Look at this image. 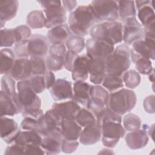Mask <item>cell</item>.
Returning <instances> with one entry per match:
<instances>
[{
	"mask_svg": "<svg viewBox=\"0 0 155 155\" xmlns=\"http://www.w3.org/2000/svg\"><path fill=\"white\" fill-rule=\"evenodd\" d=\"M62 120L57 112L51 108L44 113L42 119L39 122L38 133L42 137L51 134H61V126Z\"/></svg>",
	"mask_w": 155,
	"mask_h": 155,
	"instance_id": "9c48e42d",
	"label": "cell"
},
{
	"mask_svg": "<svg viewBox=\"0 0 155 155\" xmlns=\"http://www.w3.org/2000/svg\"><path fill=\"white\" fill-rule=\"evenodd\" d=\"M16 44L14 28H1L0 33V46L1 48H10Z\"/></svg>",
	"mask_w": 155,
	"mask_h": 155,
	"instance_id": "60d3db41",
	"label": "cell"
},
{
	"mask_svg": "<svg viewBox=\"0 0 155 155\" xmlns=\"http://www.w3.org/2000/svg\"><path fill=\"white\" fill-rule=\"evenodd\" d=\"M61 134H51L42 137L41 146L45 154H57L61 151Z\"/></svg>",
	"mask_w": 155,
	"mask_h": 155,
	"instance_id": "f546056e",
	"label": "cell"
},
{
	"mask_svg": "<svg viewBox=\"0 0 155 155\" xmlns=\"http://www.w3.org/2000/svg\"><path fill=\"white\" fill-rule=\"evenodd\" d=\"M154 124H153L150 127H148V130H147L148 135H150L151 137L153 140H154V137H154Z\"/></svg>",
	"mask_w": 155,
	"mask_h": 155,
	"instance_id": "91938a15",
	"label": "cell"
},
{
	"mask_svg": "<svg viewBox=\"0 0 155 155\" xmlns=\"http://www.w3.org/2000/svg\"><path fill=\"white\" fill-rule=\"evenodd\" d=\"M32 66V76L44 75L47 70L44 58H30Z\"/></svg>",
	"mask_w": 155,
	"mask_h": 155,
	"instance_id": "7bdbcfd3",
	"label": "cell"
},
{
	"mask_svg": "<svg viewBox=\"0 0 155 155\" xmlns=\"http://www.w3.org/2000/svg\"><path fill=\"white\" fill-rule=\"evenodd\" d=\"M49 47L47 37L41 35H32L27 41V51L30 58H45Z\"/></svg>",
	"mask_w": 155,
	"mask_h": 155,
	"instance_id": "9a60e30c",
	"label": "cell"
},
{
	"mask_svg": "<svg viewBox=\"0 0 155 155\" xmlns=\"http://www.w3.org/2000/svg\"><path fill=\"white\" fill-rule=\"evenodd\" d=\"M124 85L127 88L134 89L140 82L141 78L139 73L134 70H128L122 75Z\"/></svg>",
	"mask_w": 155,
	"mask_h": 155,
	"instance_id": "74e56055",
	"label": "cell"
},
{
	"mask_svg": "<svg viewBox=\"0 0 155 155\" xmlns=\"http://www.w3.org/2000/svg\"><path fill=\"white\" fill-rule=\"evenodd\" d=\"M85 48L87 54L90 59L105 61L114 51V46L105 41L90 38L85 41Z\"/></svg>",
	"mask_w": 155,
	"mask_h": 155,
	"instance_id": "7c38bea8",
	"label": "cell"
},
{
	"mask_svg": "<svg viewBox=\"0 0 155 155\" xmlns=\"http://www.w3.org/2000/svg\"><path fill=\"white\" fill-rule=\"evenodd\" d=\"M78 140H68L62 139L61 142V151L65 153H71L74 152L79 147Z\"/></svg>",
	"mask_w": 155,
	"mask_h": 155,
	"instance_id": "f907efd6",
	"label": "cell"
},
{
	"mask_svg": "<svg viewBox=\"0 0 155 155\" xmlns=\"http://www.w3.org/2000/svg\"><path fill=\"white\" fill-rule=\"evenodd\" d=\"M131 64V48L124 43L114 48L113 53L105 60L107 73L122 76Z\"/></svg>",
	"mask_w": 155,
	"mask_h": 155,
	"instance_id": "3957f363",
	"label": "cell"
},
{
	"mask_svg": "<svg viewBox=\"0 0 155 155\" xmlns=\"http://www.w3.org/2000/svg\"><path fill=\"white\" fill-rule=\"evenodd\" d=\"M50 94L54 101L71 100L73 97L72 83L65 79H58L50 89Z\"/></svg>",
	"mask_w": 155,
	"mask_h": 155,
	"instance_id": "e0dca14e",
	"label": "cell"
},
{
	"mask_svg": "<svg viewBox=\"0 0 155 155\" xmlns=\"http://www.w3.org/2000/svg\"><path fill=\"white\" fill-rule=\"evenodd\" d=\"M19 1L17 0L0 1V24L1 28L5 25V22L14 18L18 12Z\"/></svg>",
	"mask_w": 155,
	"mask_h": 155,
	"instance_id": "4316f807",
	"label": "cell"
},
{
	"mask_svg": "<svg viewBox=\"0 0 155 155\" xmlns=\"http://www.w3.org/2000/svg\"><path fill=\"white\" fill-rule=\"evenodd\" d=\"M75 120L82 128L94 124L96 122L94 113L88 108H81L78 113Z\"/></svg>",
	"mask_w": 155,
	"mask_h": 155,
	"instance_id": "d590c367",
	"label": "cell"
},
{
	"mask_svg": "<svg viewBox=\"0 0 155 155\" xmlns=\"http://www.w3.org/2000/svg\"><path fill=\"white\" fill-rule=\"evenodd\" d=\"M96 122L101 125L104 121L114 120L122 122L121 116L112 111L108 107H106L95 115Z\"/></svg>",
	"mask_w": 155,
	"mask_h": 155,
	"instance_id": "b9f144b4",
	"label": "cell"
},
{
	"mask_svg": "<svg viewBox=\"0 0 155 155\" xmlns=\"http://www.w3.org/2000/svg\"><path fill=\"white\" fill-rule=\"evenodd\" d=\"M118 5L119 18L122 21L130 17H136V8L133 1H119Z\"/></svg>",
	"mask_w": 155,
	"mask_h": 155,
	"instance_id": "d6a6232c",
	"label": "cell"
},
{
	"mask_svg": "<svg viewBox=\"0 0 155 155\" xmlns=\"http://www.w3.org/2000/svg\"><path fill=\"white\" fill-rule=\"evenodd\" d=\"M25 154H45L41 145H28L25 147Z\"/></svg>",
	"mask_w": 155,
	"mask_h": 155,
	"instance_id": "11a10c76",
	"label": "cell"
},
{
	"mask_svg": "<svg viewBox=\"0 0 155 155\" xmlns=\"http://www.w3.org/2000/svg\"><path fill=\"white\" fill-rule=\"evenodd\" d=\"M123 124L125 130L128 132L136 131L142 127L140 118L133 113H128L124 117Z\"/></svg>",
	"mask_w": 155,
	"mask_h": 155,
	"instance_id": "8d00e7d4",
	"label": "cell"
},
{
	"mask_svg": "<svg viewBox=\"0 0 155 155\" xmlns=\"http://www.w3.org/2000/svg\"><path fill=\"white\" fill-rule=\"evenodd\" d=\"M102 137L101 126L97 122L84 128L80 134L79 140L84 145H93L101 139Z\"/></svg>",
	"mask_w": 155,
	"mask_h": 155,
	"instance_id": "d4e9b609",
	"label": "cell"
},
{
	"mask_svg": "<svg viewBox=\"0 0 155 155\" xmlns=\"http://www.w3.org/2000/svg\"><path fill=\"white\" fill-rule=\"evenodd\" d=\"M153 2L151 1H134L137 10V16L142 27L155 22Z\"/></svg>",
	"mask_w": 155,
	"mask_h": 155,
	"instance_id": "cb8c5ba5",
	"label": "cell"
},
{
	"mask_svg": "<svg viewBox=\"0 0 155 155\" xmlns=\"http://www.w3.org/2000/svg\"><path fill=\"white\" fill-rule=\"evenodd\" d=\"M16 58L13 50L10 48H1L0 51V63L1 74H9Z\"/></svg>",
	"mask_w": 155,
	"mask_h": 155,
	"instance_id": "1f68e13d",
	"label": "cell"
},
{
	"mask_svg": "<svg viewBox=\"0 0 155 155\" xmlns=\"http://www.w3.org/2000/svg\"><path fill=\"white\" fill-rule=\"evenodd\" d=\"M17 122L8 116H1V137L8 145L13 142L20 131Z\"/></svg>",
	"mask_w": 155,
	"mask_h": 155,
	"instance_id": "7402d4cb",
	"label": "cell"
},
{
	"mask_svg": "<svg viewBox=\"0 0 155 155\" xmlns=\"http://www.w3.org/2000/svg\"><path fill=\"white\" fill-rule=\"evenodd\" d=\"M61 130L64 139L78 140L82 130V127L76 122L75 119H65L62 122Z\"/></svg>",
	"mask_w": 155,
	"mask_h": 155,
	"instance_id": "f1b7e54d",
	"label": "cell"
},
{
	"mask_svg": "<svg viewBox=\"0 0 155 155\" xmlns=\"http://www.w3.org/2000/svg\"><path fill=\"white\" fill-rule=\"evenodd\" d=\"M122 22V38L125 44L130 45L143 38L142 26L136 17L128 18Z\"/></svg>",
	"mask_w": 155,
	"mask_h": 155,
	"instance_id": "4fadbf2b",
	"label": "cell"
},
{
	"mask_svg": "<svg viewBox=\"0 0 155 155\" xmlns=\"http://www.w3.org/2000/svg\"><path fill=\"white\" fill-rule=\"evenodd\" d=\"M89 34L93 39L114 45L123 41L122 24L117 21L99 22L91 28Z\"/></svg>",
	"mask_w": 155,
	"mask_h": 155,
	"instance_id": "7a4b0ae2",
	"label": "cell"
},
{
	"mask_svg": "<svg viewBox=\"0 0 155 155\" xmlns=\"http://www.w3.org/2000/svg\"><path fill=\"white\" fill-rule=\"evenodd\" d=\"M62 6L66 12H72L77 5L76 1H61Z\"/></svg>",
	"mask_w": 155,
	"mask_h": 155,
	"instance_id": "6f0895ef",
	"label": "cell"
},
{
	"mask_svg": "<svg viewBox=\"0 0 155 155\" xmlns=\"http://www.w3.org/2000/svg\"><path fill=\"white\" fill-rule=\"evenodd\" d=\"M68 22L72 33L81 37L87 36L91 28L99 23L90 4L78 6L71 12Z\"/></svg>",
	"mask_w": 155,
	"mask_h": 155,
	"instance_id": "6da1fadb",
	"label": "cell"
},
{
	"mask_svg": "<svg viewBox=\"0 0 155 155\" xmlns=\"http://www.w3.org/2000/svg\"><path fill=\"white\" fill-rule=\"evenodd\" d=\"M98 154H114V151H113V150H111L110 148H104L103 149H102L99 153Z\"/></svg>",
	"mask_w": 155,
	"mask_h": 155,
	"instance_id": "680465c9",
	"label": "cell"
},
{
	"mask_svg": "<svg viewBox=\"0 0 155 155\" xmlns=\"http://www.w3.org/2000/svg\"><path fill=\"white\" fill-rule=\"evenodd\" d=\"M23 108L19 103L17 94L10 96L0 92V116H13L22 113Z\"/></svg>",
	"mask_w": 155,
	"mask_h": 155,
	"instance_id": "2e32d148",
	"label": "cell"
},
{
	"mask_svg": "<svg viewBox=\"0 0 155 155\" xmlns=\"http://www.w3.org/2000/svg\"><path fill=\"white\" fill-rule=\"evenodd\" d=\"M121 123L114 120L102 123V142L105 147L110 148L114 147L119 139L125 135L126 131Z\"/></svg>",
	"mask_w": 155,
	"mask_h": 155,
	"instance_id": "52a82bcc",
	"label": "cell"
},
{
	"mask_svg": "<svg viewBox=\"0 0 155 155\" xmlns=\"http://www.w3.org/2000/svg\"><path fill=\"white\" fill-rule=\"evenodd\" d=\"M91 59L87 54L79 55L76 59L71 71V77L74 81H85L89 76Z\"/></svg>",
	"mask_w": 155,
	"mask_h": 155,
	"instance_id": "603a6c76",
	"label": "cell"
},
{
	"mask_svg": "<svg viewBox=\"0 0 155 155\" xmlns=\"http://www.w3.org/2000/svg\"><path fill=\"white\" fill-rule=\"evenodd\" d=\"M14 32L16 39V43L28 40L31 36V31L30 28L26 25H21L14 28Z\"/></svg>",
	"mask_w": 155,
	"mask_h": 155,
	"instance_id": "bcb514c9",
	"label": "cell"
},
{
	"mask_svg": "<svg viewBox=\"0 0 155 155\" xmlns=\"http://www.w3.org/2000/svg\"><path fill=\"white\" fill-rule=\"evenodd\" d=\"M78 54L71 51V50H67L66 53L64 56V67L68 71H71L73 70V65L76 59L78 56Z\"/></svg>",
	"mask_w": 155,
	"mask_h": 155,
	"instance_id": "681fc988",
	"label": "cell"
},
{
	"mask_svg": "<svg viewBox=\"0 0 155 155\" xmlns=\"http://www.w3.org/2000/svg\"><path fill=\"white\" fill-rule=\"evenodd\" d=\"M42 138L37 131L20 130L13 142L24 147L28 145H41Z\"/></svg>",
	"mask_w": 155,
	"mask_h": 155,
	"instance_id": "4dcf8cb0",
	"label": "cell"
},
{
	"mask_svg": "<svg viewBox=\"0 0 155 155\" xmlns=\"http://www.w3.org/2000/svg\"><path fill=\"white\" fill-rule=\"evenodd\" d=\"M21 114L23 117H30L38 121L42 119L44 114L41 108L23 111Z\"/></svg>",
	"mask_w": 155,
	"mask_h": 155,
	"instance_id": "f5cc1de1",
	"label": "cell"
},
{
	"mask_svg": "<svg viewBox=\"0 0 155 155\" xmlns=\"http://www.w3.org/2000/svg\"><path fill=\"white\" fill-rule=\"evenodd\" d=\"M67 51V48L64 44L50 45L48 50V54L45 58V63L48 70L58 71L64 67V56Z\"/></svg>",
	"mask_w": 155,
	"mask_h": 155,
	"instance_id": "5bb4252c",
	"label": "cell"
},
{
	"mask_svg": "<svg viewBox=\"0 0 155 155\" xmlns=\"http://www.w3.org/2000/svg\"><path fill=\"white\" fill-rule=\"evenodd\" d=\"M154 69H153L152 71L149 74V80L152 82H154Z\"/></svg>",
	"mask_w": 155,
	"mask_h": 155,
	"instance_id": "94428289",
	"label": "cell"
},
{
	"mask_svg": "<svg viewBox=\"0 0 155 155\" xmlns=\"http://www.w3.org/2000/svg\"><path fill=\"white\" fill-rule=\"evenodd\" d=\"M91 85L85 81H75L73 86V100L84 107H87L90 101Z\"/></svg>",
	"mask_w": 155,
	"mask_h": 155,
	"instance_id": "83f0119b",
	"label": "cell"
},
{
	"mask_svg": "<svg viewBox=\"0 0 155 155\" xmlns=\"http://www.w3.org/2000/svg\"><path fill=\"white\" fill-rule=\"evenodd\" d=\"M28 40L22 41L13 45V52L16 58H28L27 51Z\"/></svg>",
	"mask_w": 155,
	"mask_h": 155,
	"instance_id": "7dc6e473",
	"label": "cell"
},
{
	"mask_svg": "<svg viewBox=\"0 0 155 155\" xmlns=\"http://www.w3.org/2000/svg\"><path fill=\"white\" fill-rule=\"evenodd\" d=\"M147 124H143L142 128L126 134L125 140L127 145L131 150H138L145 147L148 142Z\"/></svg>",
	"mask_w": 155,
	"mask_h": 155,
	"instance_id": "ac0fdd59",
	"label": "cell"
},
{
	"mask_svg": "<svg viewBox=\"0 0 155 155\" xmlns=\"http://www.w3.org/2000/svg\"><path fill=\"white\" fill-rule=\"evenodd\" d=\"M65 45L68 50L73 51L78 54L85 48V41L84 37L73 35L67 40Z\"/></svg>",
	"mask_w": 155,
	"mask_h": 155,
	"instance_id": "f35d334b",
	"label": "cell"
},
{
	"mask_svg": "<svg viewBox=\"0 0 155 155\" xmlns=\"http://www.w3.org/2000/svg\"><path fill=\"white\" fill-rule=\"evenodd\" d=\"M98 22L116 21L119 19L118 5L115 1H93L90 4Z\"/></svg>",
	"mask_w": 155,
	"mask_h": 155,
	"instance_id": "ba28073f",
	"label": "cell"
},
{
	"mask_svg": "<svg viewBox=\"0 0 155 155\" xmlns=\"http://www.w3.org/2000/svg\"><path fill=\"white\" fill-rule=\"evenodd\" d=\"M18 98L23 111L41 108V98L32 89L30 80H22L16 84Z\"/></svg>",
	"mask_w": 155,
	"mask_h": 155,
	"instance_id": "8992f818",
	"label": "cell"
},
{
	"mask_svg": "<svg viewBox=\"0 0 155 155\" xmlns=\"http://www.w3.org/2000/svg\"><path fill=\"white\" fill-rule=\"evenodd\" d=\"M4 154H25V147L15 142L8 144L5 148Z\"/></svg>",
	"mask_w": 155,
	"mask_h": 155,
	"instance_id": "816d5d0a",
	"label": "cell"
},
{
	"mask_svg": "<svg viewBox=\"0 0 155 155\" xmlns=\"http://www.w3.org/2000/svg\"><path fill=\"white\" fill-rule=\"evenodd\" d=\"M45 16V27L50 29L55 26L65 24L67 12L60 1H38Z\"/></svg>",
	"mask_w": 155,
	"mask_h": 155,
	"instance_id": "5b68a950",
	"label": "cell"
},
{
	"mask_svg": "<svg viewBox=\"0 0 155 155\" xmlns=\"http://www.w3.org/2000/svg\"><path fill=\"white\" fill-rule=\"evenodd\" d=\"M40 121L36 120L30 117H24L19 128L22 130L35 131L38 132Z\"/></svg>",
	"mask_w": 155,
	"mask_h": 155,
	"instance_id": "c3c4849f",
	"label": "cell"
},
{
	"mask_svg": "<svg viewBox=\"0 0 155 155\" xmlns=\"http://www.w3.org/2000/svg\"><path fill=\"white\" fill-rule=\"evenodd\" d=\"M1 91L10 96L17 94L15 80L9 74L2 76L1 79Z\"/></svg>",
	"mask_w": 155,
	"mask_h": 155,
	"instance_id": "ab89813d",
	"label": "cell"
},
{
	"mask_svg": "<svg viewBox=\"0 0 155 155\" xmlns=\"http://www.w3.org/2000/svg\"><path fill=\"white\" fill-rule=\"evenodd\" d=\"M154 38L143 37L134 42L131 48V60L134 62L142 58L154 60L155 58Z\"/></svg>",
	"mask_w": 155,
	"mask_h": 155,
	"instance_id": "30bf717a",
	"label": "cell"
},
{
	"mask_svg": "<svg viewBox=\"0 0 155 155\" xmlns=\"http://www.w3.org/2000/svg\"><path fill=\"white\" fill-rule=\"evenodd\" d=\"M109 99L108 91L101 85L91 86L90 101L87 108L91 111L94 116L106 107H108Z\"/></svg>",
	"mask_w": 155,
	"mask_h": 155,
	"instance_id": "8fae6325",
	"label": "cell"
},
{
	"mask_svg": "<svg viewBox=\"0 0 155 155\" xmlns=\"http://www.w3.org/2000/svg\"><path fill=\"white\" fill-rule=\"evenodd\" d=\"M135 93L129 88H120L109 94L108 107L114 113L122 116L129 113L136 104Z\"/></svg>",
	"mask_w": 155,
	"mask_h": 155,
	"instance_id": "277c9868",
	"label": "cell"
},
{
	"mask_svg": "<svg viewBox=\"0 0 155 155\" xmlns=\"http://www.w3.org/2000/svg\"><path fill=\"white\" fill-rule=\"evenodd\" d=\"M29 80L32 89L36 94L42 93L46 88L44 75H33Z\"/></svg>",
	"mask_w": 155,
	"mask_h": 155,
	"instance_id": "f6af8a7d",
	"label": "cell"
},
{
	"mask_svg": "<svg viewBox=\"0 0 155 155\" xmlns=\"http://www.w3.org/2000/svg\"><path fill=\"white\" fill-rule=\"evenodd\" d=\"M134 63L139 73L142 74H149L153 70L151 61L150 59L142 58L136 59Z\"/></svg>",
	"mask_w": 155,
	"mask_h": 155,
	"instance_id": "ee69618b",
	"label": "cell"
},
{
	"mask_svg": "<svg viewBox=\"0 0 155 155\" xmlns=\"http://www.w3.org/2000/svg\"><path fill=\"white\" fill-rule=\"evenodd\" d=\"M143 108L147 113H154V95L150 94L145 98L143 101Z\"/></svg>",
	"mask_w": 155,
	"mask_h": 155,
	"instance_id": "db71d44e",
	"label": "cell"
},
{
	"mask_svg": "<svg viewBox=\"0 0 155 155\" xmlns=\"http://www.w3.org/2000/svg\"><path fill=\"white\" fill-rule=\"evenodd\" d=\"M44 76L45 79L46 88L50 90L56 82L55 75L53 73V71L47 70L44 74Z\"/></svg>",
	"mask_w": 155,
	"mask_h": 155,
	"instance_id": "9f6ffc18",
	"label": "cell"
},
{
	"mask_svg": "<svg viewBox=\"0 0 155 155\" xmlns=\"http://www.w3.org/2000/svg\"><path fill=\"white\" fill-rule=\"evenodd\" d=\"M107 73L105 61L91 59L89 67L90 81L94 85H99L104 79Z\"/></svg>",
	"mask_w": 155,
	"mask_h": 155,
	"instance_id": "484cf974",
	"label": "cell"
},
{
	"mask_svg": "<svg viewBox=\"0 0 155 155\" xmlns=\"http://www.w3.org/2000/svg\"><path fill=\"white\" fill-rule=\"evenodd\" d=\"M9 75L15 81L29 79L32 76V66L28 58H16Z\"/></svg>",
	"mask_w": 155,
	"mask_h": 155,
	"instance_id": "d6986e66",
	"label": "cell"
},
{
	"mask_svg": "<svg viewBox=\"0 0 155 155\" xmlns=\"http://www.w3.org/2000/svg\"><path fill=\"white\" fill-rule=\"evenodd\" d=\"M63 119H75V117L80 110V105L73 99L63 102H54L52 107Z\"/></svg>",
	"mask_w": 155,
	"mask_h": 155,
	"instance_id": "ffe728a7",
	"label": "cell"
},
{
	"mask_svg": "<svg viewBox=\"0 0 155 155\" xmlns=\"http://www.w3.org/2000/svg\"><path fill=\"white\" fill-rule=\"evenodd\" d=\"M27 24L31 28H41L45 27V16L42 10H35L27 16Z\"/></svg>",
	"mask_w": 155,
	"mask_h": 155,
	"instance_id": "e575fe53",
	"label": "cell"
},
{
	"mask_svg": "<svg viewBox=\"0 0 155 155\" xmlns=\"http://www.w3.org/2000/svg\"><path fill=\"white\" fill-rule=\"evenodd\" d=\"M73 35L68 25L65 23L49 29L47 33V39L50 45L63 44Z\"/></svg>",
	"mask_w": 155,
	"mask_h": 155,
	"instance_id": "44dd1931",
	"label": "cell"
},
{
	"mask_svg": "<svg viewBox=\"0 0 155 155\" xmlns=\"http://www.w3.org/2000/svg\"><path fill=\"white\" fill-rule=\"evenodd\" d=\"M102 84V86L110 92L117 91L120 88H122L124 86L122 76H118L108 73L106 74Z\"/></svg>",
	"mask_w": 155,
	"mask_h": 155,
	"instance_id": "836d02e7",
	"label": "cell"
}]
</instances>
